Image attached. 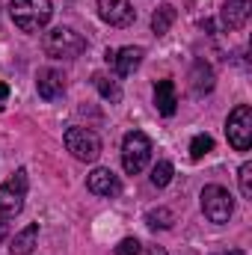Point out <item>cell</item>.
<instances>
[{"mask_svg": "<svg viewBox=\"0 0 252 255\" xmlns=\"http://www.w3.org/2000/svg\"><path fill=\"white\" fill-rule=\"evenodd\" d=\"M202 211H205V217L211 220V223H229L232 220V214H235V199H232V193L226 190V187H220V184H208L205 190H202Z\"/></svg>", "mask_w": 252, "mask_h": 255, "instance_id": "obj_5", "label": "cell"}, {"mask_svg": "<svg viewBox=\"0 0 252 255\" xmlns=\"http://www.w3.org/2000/svg\"><path fill=\"white\" fill-rule=\"evenodd\" d=\"M220 255H244L241 250H232V253H220Z\"/></svg>", "mask_w": 252, "mask_h": 255, "instance_id": "obj_26", "label": "cell"}, {"mask_svg": "<svg viewBox=\"0 0 252 255\" xmlns=\"http://www.w3.org/2000/svg\"><path fill=\"white\" fill-rule=\"evenodd\" d=\"M51 15H54L51 0H12L9 3V18L24 33H39L51 21Z\"/></svg>", "mask_w": 252, "mask_h": 255, "instance_id": "obj_1", "label": "cell"}, {"mask_svg": "<svg viewBox=\"0 0 252 255\" xmlns=\"http://www.w3.org/2000/svg\"><path fill=\"white\" fill-rule=\"evenodd\" d=\"M65 148L71 151V157H77L83 163H95L101 154V136L89 128H68L65 130Z\"/></svg>", "mask_w": 252, "mask_h": 255, "instance_id": "obj_4", "label": "cell"}, {"mask_svg": "<svg viewBox=\"0 0 252 255\" xmlns=\"http://www.w3.org/2000/svg\"><path fill=\"white\" fill-rule=\"evenodd\" d=\"M172 24H175V6L172 3H163L160 9H154V15H151V33L154 36H166Z\"/></svg>", "mask_w": 252, "mask_h": 255, "instance_id": "obj_16", "label": "cell"}, {"mask_svg": "<svg viewBox=\"0 0 252 255\" xmlns=\"http://www.w3.org/2000/svg\"><path fill=\"white\" fill-rule=\"evenodd\" d=\"M151 160V139L142 130H127L122 139V166L127 175H139Z\"/></svg>", "mask_w": 252, "mask_h": 255, "instance_id": "obj_3", "label": "cell"}, {"mask_svg": "<svg viewBox=\"0 0 252 255\" xmlns=\"http://www.w3.org/2000/svg\"><path fill=\"white\" fill-rule=\"evenodd\" d=\"M42 48L51 60H77L86 51V39L71 27H54L45 33Z\"/></svg>", "mask_w": 252, "mask_h": 255, "instance_id": "obj_2", "label": "cell"}, {"mask_svg": "<svg viewBox=\"0 0 252 255\" xmlns=\"http://www.w3.org/2000/svg\"><path fill=\"white\" fill-rule=\"evenodd\" d=\"M24 199H27V169H15L12 178L0 187V214L3 217L21 214Z\"/></svg>", "mask_w": 252, "mask_h": 255, "instance_id": "obj_7", "label": "cell"}, {"mask_svg": "<svg viewBox=\"0 0 252 255\" xmlns=\"http://www.w3.org/2000/svg\"><path fill=\"white\" fill-rule=\"evenodd\" d=\"M36 89H39V95H42L45 101H57L65 92L63 71H57V68H42L39 77H36Z\"/></svg>", "mask_w": 252, "mask_h": 255, "instance_id": "obj_11", "label": "cell"}, {"mask_svg": "<svg viewBox=\"0 0 252 255\" xmlns=\"http://www.w3.org/2000/svg\"><path fill=\"white\" fill-rule=\"evenodd\" d=\"M252 12V0H226L223 9H220V21L226 30H241L247 21H250Z\"/></svg>", "mask_w": 252, "mask_h": 255, "instance_id": "obj_10", "label": "cell"}, {"mask_svg": "<svg viewBox=\"0 0 252 255\" xmlns=\"http://www.w3.org/2000/svg\"><path fill=\"white\" fill-rule=\"evenodd\" d=\"M238 181H241V193H244V199H252V163H244V166H241Z\"/></svg>", "mask_w": 252, "mask_h": 255, "instance_id": "obj_21", "label": "cell"}, {"mask_svg": "<svg viewBox=\"0 0 252 255\" xmlns=\"http://www.w3.org/2000/svg\"><path fill=\"white\" fill-rule=\"evenodd\" d=\"M142 57H145L142 48H122V51H113V54H110V63H113V68H116L119 77H127V74H133V71L139 68Z\"/></svg>", "mask_w": 252, "mask_h": 255, "instance_id": "obj_12", "label": "cell"}, {"mask_svg": "<svg viewBox=\"0 0 252 255\" xmlns=\"http://www.w3.org/2000/svg\"><path fill=\"white\" fill-rule=\"evenodd\" d=\"M154 107L160 116H172L175 107H178V98H175V83L172 80H160L154 86Z\"/></svg>", "mask_w": 252, "mask_h": 255, "instance_id": "obj_13", "label": "cell"}, {"mask_svg": "<svg viewBox=\"0 0 252 255\" xmlns=\"http://www.w3.org/2000/svg\"><path fill=\"white\" fill-rule=\"evenodd\" d=\"M6 95H9V86H6V83H0V101H3Z\"/></svg>", "mask_w": 252, "mask_h": 255, "instance_id": "obj_25", "label": "cell"}, {"mask_svg": "<svg viewBox=\"0 0 252 255\" xmlns=\"http://www.w3.org/2000/svg\"><path fill=\"white\" fill-rule=\"evenodd\" d=\"M190 89H193V95H205V92L214 89V71H211V65L205 63V60H196V63H193Z\"/></svg>", "mask_w": 252, "mask_h": 255, "instance_id": "obj_14", "label": "cell"}, {"mask_svg": "<svg viewBox=\"0 0 252 255\" xmlns=\"http://www.w3.org/2000/svg\"><path fill=\"white\" fill-rule=\"evenodd\" d=\"M92 83H95V89H98L110 104L122 101V89H119V83H116V80H110V77H104V74H95V77H92Z\"/></svg>", "mask_w": 252, "mask_h": 255, "instance_id": "obj_18", "label": "cell"}, {"mask_svg": "<svg viewBox=\"0 0 252 255\" xmlns=\"http://www.w3.org/2000/svg\"><path fill=\"white\" fill-rule=\"evenodd\" d=\"M116 255H139V241H136V238H125V241H119Z\"/></svg>", "mask_w": 252, "mask_h": 255, "instance_id": "obj_22", "label": "cell"}, {"mask_svg": "<svg viewBox=\"0 0 252 255\" xmlns=\"http://www.w3.org/2000/svg\"><path fill=\"white\" fill-rule=\"evenodd\" d=\"M36 238H39V226H36V223H30L24 232H18V235L12 238L9 253H12V255H30L33 250H36Z\"/></svg>", "mask_w": 252, "mask_h": 255, "instance_id": "obj_15", "label": "cell"}, {"mask_svg": "<svg viewBox=\"0 0 252 255\" xmlns=\"http://www.w3.org/2000/svg\"><path fill=\"white\" fill-rule=\"evenodd\" d=\"M145 226L148 229H172L175 226V214L169 208H151L145 214Z\"/></svg>", "mask_w": 252, "mask_h": 255, "instance_id": "obj_17", "label": "cell"}, {"mask_svg": "<svg viewBox=\"0 0 252 255\" xmlns=\"http://www.w3.org/2000/svg\"><path fill=\"white\" fill-rule=\"evenodd\" d=\"M208 151H214V139H211L208 133H196L193 142H190V157L199 160V157H205Z\"/></svg>", "mask_w": 252, "mask_h": 255, "instance_id": "obj_20", "label": "cell"}, {"mask_svg": "<svg viewBox=\"0 0 252 255\" xmlns=\"http://www.w3.org/2000/svg\"><path fill=\"white\" fill-rule=\"evenodd\" d=\"M148 255H166V250H163V247H151V250H148Z\"/></svg>", "mask_w": 252, "mask_h": 255, "instance_id": "obj_23", "label": "cell"}, {"mask_svg": "<svg viewBox=\"0 0 252 255\" xmlns=\"http://www.w3.org/2000/svg\"><path fill=\"white\" fill-rule=\"evenodd\" d=\"M172 175H175V166L169 160H157V166L151 169V184L154 187H166L172 181Z\"/></svg>", "mask_w": 252, "mask_h": 255, "instance_id": "obj_19", "label": "cell"}, {"mask_svg": "<svg viewBox=\"0 0 252 255\" xmlns=\"http://www.w3.org/2000/svg\"><path fill=\"white\" fill-rule=\"evenodd\" d=\"M6 229H9V226H6V220H3V217H0V241H3V238H6Z\"/></svg>", "mask_w": 252, "mask_h": 255, "instance_id": "obj_24", "label": "cell"}, {"mask_svg": "<svg viewBox=\"0 0 252 255\" xmlns=\"http://www.w3.org/2000/svg\"><path fill=\"white\" fill-rule=\"evenodd\" d=\"M86 187H89V193H95V196H119L122 193V181H119V175L113 169L98 166V169L89 172Z\"/></svg>", "mask_w": 252, "mask_h": 255, "instance_id": "obj_9", "label": "cell"}, {"mask_svg": "<svg viewBox=\"0 0 252 255\" xmlns=\"http://www.w3.org/2000/svg\"><path fill=\"white\" fill-rule=\"evenodd\" d=\"M98 15H101L110 27H127V24H133V18H136L130 0H98Z\"/></svg>", "mask_w": 252, "mask_h": 255, "instance_id": "obj_8", "label": "cell"}, {"mask_svg": "<svg viewBox=\"0 0 252 255\" xmlns=\"http://www.w3.org/2000/svg\"><path fill=\"white\" fill-rule=\"evenodd\" d=\"M226 136H229L235 151H250V145H252V107L250 104H238L229 113Z\"/></svg>", "mask_w": 252, "mask_h": 255, "instance_id": "obj_6", "label": "cell"}]
</instances>
